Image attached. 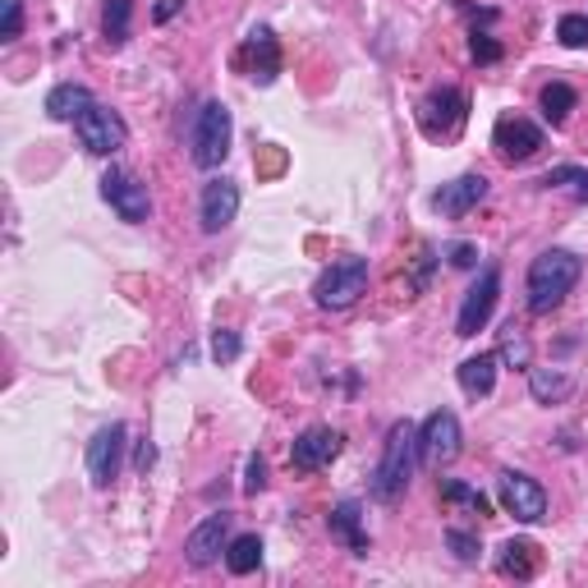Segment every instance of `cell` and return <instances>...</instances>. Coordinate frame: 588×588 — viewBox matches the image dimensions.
Masks as SVG:
<instances>
[{"instance_id":"cell-26","label":"cell","mask_w":588,"mask_h":588,"mask_svg":"<svg viewBox=\"0 0 588 588\" xmlns=\"http://www.w3.org/2000/svg\"><path fill=\"white\" fill-rule=\"evenodd\" d=\"M538 184H543V189H561V194H570L575 203H588V171H584V166H551Z\"/></svg>"},{"instance_id":"cell-12","label":"cell","mask_w":588,"mask_h":588,"mask_svg":"<svg viewBox=\"0 0 588 588\" xmlns=\"http://www.w3.org/2000/svg\"><path fill=\"white\" fill-rule=\"evenodd\" d=\"M125 437H130V427L125 423H106L92 432V442H87V478L97 483V487H111L120 478V460H125Z\"/></svg>"},{"instance_id":"cell-36","label":"cell","mask_w":588,"mask_h":588,"mask_svg":"<svg viewBox=\"0 0 588 588\" xmlns=\"http://www.w3.org/2000/svg\"><path fill=\"white\" fill-rule=\"evenodd\" d=\"M179 10H184V0H157V10H152V19H157V23H171Z\"/></svg>"},{"instance_id":"cell-30","label":"cell","mask_w":588,"mask_h":588,"mask_svg":"<svg viewBox=\"0 0 588 588\" xmlns=\"http://www.w3.org/2000/svg\"><path fill=\"white\" fill-rule=\"evenodd\" d=\"M239 354H244V340H239V331H230V327L212 331V359H216V363H235Z\"/></svg>"},{"instance_id":"cell-11","label":"cell","mask_w":588,"mask_h":588,"mask_svg":"<svg viewBox=\"0 0 588 588\" xmlns=\"http://www.w3.org/2000/svg\"><path fill=\"white\" fill-rule=\"evenodd\" d=\"M492 147H497V157L506 166H524V162H534L543 152V130L534 125V120H524V115H502L497 130H492Z\"/></svg>"},{"instance_id":"cell-20","label":"cell","mask_w":588,"mask_h":588,"mask_svg":"<svg viewBox=\"0 0 588 588\" xmlns=\"http://www.w3.org/2000/svg\"><path fill=\"white\" fill-rule=\"evenodd\" d=\"M92 102H97V97H92L83 83H55V87L47 92V115L60 120V125H74V120H79Z\"/></svg>"},{"instance_id":"cell-25","label":"cell","mask_w":588,"mask_h":588,"mask_svg":"<svg viewBox=\"0 0 588 588\" xmlns=\"http://www.w3.org/2000/svg\"><path fill=\"white\" fill-rule=\"evenodd\" d=\"M258 566H262V538L258 534L230 538V547H226V570L230 575H254Z\"/></svg>"},{"instance_id":"cell-21","label":"cell","mask_w":588,"mask_h":588,"mask_svg":"<svg viewBox=\"0 0 588 588\" xmlns=\"http://www.w3.org/2000/svg\"><path fill=\"white\" fill-rule=\"evenodd\" d=\"M497 363H502V354H474V359H464L460 363V391L464 395H474V400H483V395H492V386H497Z\"/></svg>"},{"instance_id":"cell-16","label":"cell","mask_w":588,"mask_h":588,"mask_svg":"<svg viewBox=\"0 0 588 588\" xmlns=\"http://www.w3.org/2000/svg\"><path fill=\"white\" fill-rule=\"evenodd\" d=\"M483 198H487V179L483 175H460V179L442 184V189L432 194V207H437L442 216H451V221H460V216H470Z\"/></svg>"},{"instance_id":"cell-34","label":"cell","mask_w":588,"mask_h":588,"mask_svg":"<svg viewBox=\"0 0 588 588\" xmlns=\"http://www.w3.org/2000/svg\"><path fill=\"white\" fill-rule=\"evenodd\" d=\"M446 258H451V267H478V249L474 244H464V239H455V244H446Z\"/></svg>"},{"instance_id":"cell-3","label":"cell","mask_w":588,"mask_h":588,"mask_svg":"<svg viewBox=\"0 0 588 588\" xmlns=\"http://www.w3.org/2000/svg\"><path fill=\"white\" fill-rule=\"evenodd\" d=\"M230 111L226 102H203L198 120H194V130H189V157L198 171H216L226 157H230Z\"/></svg>"},{"instance_id":"cell-9","label":"cell","mask_w":588,"mask_h":588,"mask_svg":"<svg viewBox=\"0 0 588 588\" xmlns=\"http://www.w3.org/2000/svg\"><path fill=\"white\" fill-rule=\"evenodd\" d=\"M464 111H470V97L460 87H437L427 92L423 106H419V125L427 138H455L464 125Z\"/></svg>"},{"instance_id":"cell-5","label":"cell","mask_w":588,"mask_h":588,"mask_svg":"<svg viewBox=\"0 0 588 588\" xmlns=\"http://www.w3.org/2000/svg\"><path fill=\"white\" fill-rule=\"evenodd\" d=\"M74 134H79V143L92 152V157H111V152H120V147L130 143V125L120 120V111H111L102 102H92L74 120Z\"/></svg>"},{"instance_id":"cell-6","label":"cell","mask_w":588,"mask_h":588,"mask_svg":"<svg viewBox=\"0 0 588 588\" xmlns=\"http://www.w3.org/2000/svg\"><path fill=\"white\" fill-rule=\"evenodd\" d=\"M102 198L111 203V212L120 216V221H130V226H143L152 216V194H147V184L134 171L111 166L102 175Z\"/></svg>"},{"instance_id":"cell-14","label":"cell","mask_w":588,"mask_h":588,"mask_svg":"<svg viewBox=\"0 0 588 588\" xmlns=\"http://www.w3.org/2000/svg\"><path fill=\"white\" fill-rule=\"evenodd\" d=\"M340 446H345V437H340L336 427H303L290 446V464L299 474H318L340 455Z\"/></svg>"},{"instance_id":"cell-1","label":"cell","mask_w":588,"mask_h":588,"mask_svg":"<svg viewBox=\"0 0 588 588\" xmlns=\"http://www.w3.org/2000/svg\"><path fill=\"white\" fill-rule=\"evenodd\" d=\"M419 427L414 423H391L386 432V446H382V460H378V474H373V502L382 506H395L400 497L410 492L414 483V464H419Z\"/></svg>"},{"instance_id":"cell-13","label":"cell","mask_w":588,"mask_h":588,"mask_svg":"<svg viewBox=\"0 0 588 588\" xmlns=\"http://www.w3.org/2000/svg\"><path fill=\"white\" fill-rule=\"evenodd\" d=\"M230 510H212L198 529L184 538V556H189V566H198V570H207V566H216L226 556V547H230Z\"/></svg>"},{"instance_id":"cell-32","label":"cell","mask_w":588,"mask_h":588,"mask_svg":"<svg viewBox=\"0 0 588 588\" xmlns=\"http://www.w3.org/2000/svg\"><path fill=\"white\" fill-rule=\"evenodd\" d=\"M0 6H6V23H0V38L14 42V38L23 33V0H0Z\"/></svg>"},{"instance_id":"cell-23","label":"cell","mask_w":588,"mask_h":588,"mask_svg":"<svg viewBox=\"0 0 588 588\" xmlns=\"http://www.w3.org/2000/svg\"><path fill=\"white\" fill-rule=\"evenodd\" d=\"M529 391L543 405H561V400L575 391V378L561 373V368H529Z\"/></svg>"},{"instance_id":"cell-10","label":"cell","mask_w":588,"mask_h":588,"mask_svg":"<svg viewBox=\"0 0 588 588\" xmlns=\"http://www.w3.org/2000/svg\"><path fill=\"white\" fill-rule=\"evenodd\" d=\"M497 299H502V271L497 267H483V276L470 286V295H464V303H460V318H455V336H478L487 322H492V308H497Z\"/></svg>"},{"instance_id":"cell-2","label":"cell","mask_w":588,"mask_h":588,"mask_svg":"<svg viewBox=\"0 0 588 588\" xmlns=\"http://www.w3.org/2000/svg\"><path fill=\"white\" fill-rule=\"evenodd\" d=\"M579 276H584V258L579 254H570V249H543L529 262V313L547 318L551 308H561Z\"/></svg>"},{"instance_id":"cell-17","label":"cell","mask_w":588,"mask_h":588,"mask_svg":"<svg viewBox=\"0 0 588 588\" xmlns=\"http://www.w3.org/2000/svg\"><path fill=\"white\" fill-rule=\"evenodd\" d=\"M244 51H249V74L258 83H276V74H281V42H276V33L267 23H258L249 42H244Z\"/></svg>"},{"instance_id":"cell-31","label":"cell","mask_w":588,"mask_h":588,"mask_svg":"<svg viewBox=\"0 0 588 588\" xmlns=\"http://www.w3.org/2000/svg\"><path fill=\"white\" fill-rule=\"evenodd\" d=\"M446 547L455 551V561H464V566H474L478 561V534H470V529H446Z\"/></svg>"},{"instance_id":"cell-29","label":"cell","mask_w":588,"mask_h":588,"mask_svg":"<svg viewBox=\"0 0 588 588\" xmlns=\"http://www.w3.org/2000/svg\"><path fill=\"white\" fill-rule=\"evenodd\" d=\"M556 42H561L566 51H584L588 47V14H566L561 23H556Z\"/></svg>"},{"instance_id":"cell-22","label":"cell","mask_w":588,"mask_h":588,"mask_svg":"<svg viewBox=\"0 0 588 588\" xmlns=\"http://www.w3.org/2000/svg\"><path fill=\"white\" fill-rule=\"evenodd\" d=\"M575 102H579V92H575L570 83H547V87L538 92V111H543V120H547L551 130L566 125L570 111H575Z\"/></svg>"},{"instance_id":"cell-19","label":"cell","mask_w":588,"mask_h":588,"mask_svg":"<svg viewBox=\"0 0 588 588\" xmlns=\"http://www.w3.org/2000/svg\"><path fill=\"white\" fill-rule=\"evenodd\" d=\"M327 529H331L336 543H345L354 556H368V529H363L359 502H340V506L331 510V519H327Z\"/></svg>"},{"instance_id":"cell-15","label":"cell","mask_w":588,"mask_h":588,"mask_svg":"<svg viewBox=\"0 0 588 588\" xmlns=\"http://www.w3.org/2000/svg\"><path fill=\"white\" fill-rule=\"evenodd\" d=\"M239 216V184L226 179V175H216L203 184V203H198V221L207 235H221L230 221Z\"/></svg>"},{"instance_id":"cell-18","label":"cell","mask_w":588,"mask_h":588,"mask_svg":"<svg viewBox=\"0 0 588 588\" xmlns=\"http://www.w3.org/2000/svg\"><path fill=\"white\" fill-rule=\"evenodd\" d=\"M538 566H543V551L529 538H506L497 547V575H506V579H534Z\"/></svg>"},{"instance_id":"cell-8","label":"cell","mask_w":588,"mask_h":588,"mask_svg":"<svg viewBox=\"0 0 588 588\" xmlns=\"http://www.w3.org/2000/svg\"><path fill=\"white\" fill-rule=\"evenodd\" d=\"M497 502L519 524H543L547 519V492H543V483L529 478V474H519V470H502V478H497Z\"/></svg>"},{"instance_id":"cell-35","label":"cell","mask_w":588,"mask_h":588,"mask_svg":"<svg viewBox=\"0 0 588 588\" xmlns=\"http://www.w3.org/2000/svg\"><path fill=\"white\" fill-rule=\"evenodd\" d=\"M262 487H267V460L262 455H249V478H244V492H249V497H258Z\"/></svg>"},{"instance_id":"cell-4","label":"cell","mask_w":588,"mask_h":588,"mask_svg":"<svg viewBox=\"0 0 588 588\" xmlns=\"http://www.w3.org/2000/svg\"><path fill=\"white\" fill-rule=\"evenodd\" d=\"M368 258H336L331 267H322L318 286H313V299L318 308H331V313H340V308H350L363 299L368 290Z\"/></svg>"},{"instance_id":"cell-7","label":"cell","mask_w":588,"mask_h":588,"mask_svg":"<svg viewBox=\"0 0 588 588\" xmlns=\"http://www.w3.org/2000/svg\"><path fill=\"white\" fill-rule=\"evenodd\" d=\"M464 442V432H460V419L451 410H432L419 427V455L423 464H432V470H446V464L460 460V446Z\"/></svg>"},{"instance_id":"cell-37","label":"cell","mask_w":588,"mask_h":588,"mask_svg":"<svg viewBox=\"0 0 588 588\" xmlns=\"http://www.w3.org/2000/svg\"><path fill=\"white\" fill-rule=\"evenodd\" d=\"M152 464H157V446H152V442H143V446H138V455H134V470H143V474H147Z\"/></svg>"},{"instance_id":"cell-33","label":"cell","mask_w":588,"mask_h":588,"mask_svg":"<svg viewBox=\"0 0 588 588\" xmlns=\"http://www.w3.org/2000/svg\"><path fill=\"white\" fill-rule=\"evenodd\" d=\"M470 51H474L478 65H492V60H502V42H497V38H487V33H474Z\"/></svg>"},{"instance_id":"cell-24","label":"cell","mask_w":588,"mask_h":588,"mask_svg":"<svg viewBox=\"0 0 588 588\" xmlns=\"http://www.w3.org/2000/svg\"><path fill=\"white\" fill-rule=\"evenodd\" d=\"M442 506L446 510H464V515H492V502L483 497L478 487H470V483H460V478H446L442 483Z\"/></svg>"},{"instance_id":"cell-28","label":"cell","mask_w":588,"mask_h":588,"mask_svg":"<svg viewBox=\"0 0 588 588\" xmlns=\"http://www.w3.org/2000/svg\"><path fill=\"white\" fill-rule=\"evenodd\" d=\"M510 368H524V373H529V368H534V350H529V336H524V331H515V322L502 331V350H497Z\"/></svg>"},{"instance_id":"cell-27","label":"cell","mask_w":588,"mask_h":588,"mask_svg":"<svg viewBox=\"0 0 588 588\" xmlns=\"http://www.w3.org/2000/svg\"><path fill=\"white\" fill-rule=\"evenodd\" d=\"M130 19H134V0H106L102 10V28H106V42H130Z\"/></svg>"}]
</instances>
